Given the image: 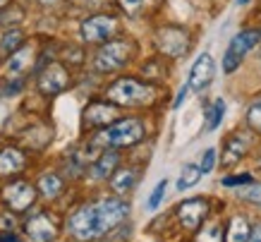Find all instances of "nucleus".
I'll return each mask as SVG.
<instances>
[{"label": "nucleus", "instance_id": "29", "mask_svg": "<svg viewBox=\"0 0 261 242\" xmlns=\"http://www.w3.org/2000/svg\"><path fill=\"white\" fill-rule=\"evenodd\" d=\"M187 91H190V89H187V86H182V89H180V94H177V99H175V106H173L175 110L180 108V106H182V101H185V99H187Z\"/></svg>", "mask_w": 261, "mask_h": 242}, {"label": "nucleus", "instance_id": "7", "mask_svg": "<svg viewBox=\"0 0 261 242\" xmlns=\"http://www.w3.org/2000/svg\"><path fill=\"white\" fill-rule=\"evenodd\" d=\"M118 29V22L113 17L106 15H96L89 17L87 22L82 24V39L89 41V43H101V41H108Z\"/></svg>", "mask_w": 261, "mask_h": 242}, {"label": "nucleus", "instance_id": "24", "mask_svg": "<svg viewBox=\"0 0 261 242\" xmlns=\"http://www.w3.org/2000/svg\"><path fill=\"white\" fill-rule=\"evenodd\" d=\"M235 192H238L240 199L261 204V185H256V182H245V185H242V187H238Z\"/></svg>", "mask_w": 261, "mask_h": 242}, {"label": "nucleus", "instance_id": "1", "mask_svg": "<svg viewBox=\"0 0 261 242\" xmlns=\"http://www.w3.org/2000/svg\"><path fill=\"white\" fill-rule=\"evenodd\" d=\"M129 213V206L120 199H103L98 204L84 206L70 219V230L77 240H94L115 228Z\"/></svg>", "mask_w": 261, "mask_h": 242}, {"label": "nucleus", "instance_id": "30", "mask_svg": "<svg viewBox=\"0 0 261 242\" xmlns=\"http://www.w3.org/2000/svg\"><path fill=\"white\" fill-rule=\"evenodd\" d=\"M247 242H261V226H256L252 233H249V240Z\"/></svg>", "mask_w": 261, "mask_h": 242}, {"label": "nucleus", "instance_id": "21", "mask_svg": "<svg viewBox=\"0 0 261 242\" xmlns=\"http://www.w3.org/2000/svg\"><path fill=\"white\" fill-rule=\"evenodd\" d=\"M22 41H24V36H22V32H19V29H12V32H8L5 36H3L0 53H3V55H12L17 48L22 46Z\"/></svg>", "mask_w": 261, "mask_h": 242}, {"label": "nucleus", "instance_id": "20", "mask_svg": "<svg viewBox=\"0 0 261 242\" xmlns=\"http://www.w3.org/2000/svg\"><path fill=\"white\" fill-rule=\"evenodd\" d=\"M249 223L245 219H232L228 228V235H225V242H247L249 240Z\"/></svg>", "mask_w": 261, "mask_h": 242}, {"label": "nucleus", "instance_id": "10", "mask_svg": "<svg viewBox=\"0 0 261 242\" xmlns=\"http://www.w3.org/2000/svg\"><path fill=\"white\" fill-rule=\"evenodd\" d=\"M206 213H208L206 199H187V202H182L180 209H177V216H180L182 226L190 228V230H197V228L201 226V221L206 219Z\"/></svg>", "mask_w": 261, "mask_h": 242}, {"label": "nucleus", "instance_id": "18", "mask_svg": "<svg viewBox=\"0 0 261 242\" xmlns=\"http://www.w3.org/2000/svg\"><path fill=\"white\" fill-rule=\"evenodd\" d=\"M199 180H201V168H199V165H194V163H187L185 168H182L180 178H177V189H180V192H185V189L194 187Z\"/></svg>", "mask_w": 261, "mask_h": 242}, {"label": "nucleus", "instance_id": "8", "mask_svg": "<svg viewBox=\"0 0 261 242\" xmlns=\"http://www.w3.org/2000/svg\"><path fill=\"white\" fill-rule=\"evenodd\" d=\"M156 43L163 53L173 55H185L187 53V48H190V36L182 32V29H173V27H168V29H161L159 36H156Z\"/></svg>", "mask_w": 261, "mask_h": 242}, {"label": "nucleus", "instance_id": "15", "mask_svg": "<svg viewBox=\"0 0 261 242\" xmlns=\"http://www.w3.org/2000/svg\"><path fill=\"white\" fill-rule=\"evenodd\" d=\"M113 117H115V108L103 106V103H94L84 113V123L87 125H106V123H111Z\"/></svg>", "mask_w": 261, "mask_h": 242}, {"label": "nucleus", "instance_id": "32", "mask_svg": "<svg viewBox=\"0 0 261 242\" xmlns=\"http://www.w3.org/2000/svg\"><path fill=\"white\" fill-rule=\"evenodd\" d=\"M0 242H17V240L12 237V235H3V237H0Z\"/></svg>", "mask_w": 261, "mask_h": 242}, {"label": "nucleus", "instance_id": "23", "mask_svg": "<svg viewBox=\"0 0 261 242\" xmlns=\"http://www.w3.org/2000/svg\"><path fill=\"white\" fill-rule=\"evenodd\" d=\"M135 187V173L132 171H120L115 178H113V189L115 192H127V189H132Z\"/></svg>", "mask_w": 261, "mask_h": 242}, {"label": "nucleus", "instance_id": "19", "mask_svg": "<svg viewBox=\"0 0 261 242\" xmlns=\"http://www.w3.org/2000/svg\"><path fill=\"white\" fill-rule=\"evenodd\" d=\"M223 117H225V101L223 99H216L211 103V108L206 110V132H214L216 127L223 123Z\"/></svg>", "mask_w": 261, "mask_h": 242}, {"label": "nucleus", "instance_id": "26", "mask_svg": "<svg viewBox=\"0 0 261 242\" xmlns=\"http://www.w3.org/2000/svg\"><path fill=\"white\" fill-rule=\"evenodd\" d=\"M216 165V149H206L204 156H201V163H199V168H201V175H206V173H211Z\"/></svg>", "mask_w": 261, "mask_h": 242}, {"label": "nucleus", "instance_id": "4", "mask_svg": "<svg viewBox=\"0 0 261 242\" xmlns=\"http://www.w3.org/2000/svg\"><path fill=\"white\" fill-rule=\"evenodd\" d=\"M149 96L151 89L139 84L137 79H120L108 89V99L120 106H137V103H144Z\"/></svg>", "mask_w": 261, "mask_h": 242}, {"label": "nucleus", "instance_id": "27", "mask_svg": "<svg viewBox=\"0 0 261 242\" xmlns=\"http://www.w3.org/2000/svg\"><path fill=\"white\" fill-rule=\"evenodd\" d=\"M247 123H249L254 130H259L261 132V103H256V106L249 108V113H247Z\"/></svg>", "mask_w": 261, "mask_h": 242}, {"label": "nucleus", "instance_id": "17", "mask_svg": "<svg viewBox=\"0 0 261 242\" xmlns=\"http://www.w3.org/2000/svg\"><path fill=\"white\" fill-rule=\"evenodd\" d=\"M245 144H247V141L242 139L240 134H235V137H230L228 144H225L223 163H235V161H240V158L245 156Z\"/></svg>", "mask_w": 261, "mask_h": 242}, {"label": "nucleus", "instance_id": "14", "mask_svg": "<svg viewBox=\"0 0 261 242\" xmlns=\"http://www.w3.org/2000/svg\"><path fill=\"white\" fill-rule=\"evenodd\" d=\"M24 168V156L17 149H3L0 151V175H12Z\"/></svg>", "mask_w": 261, "mask_h": 242}, {"label": "nucleus", "instance_id": "9", "mask_svg": "<svg viewBox=\"0 0 261 242\" xmlns=\"http://www.w3.org/2000/svg\"><path fill=\"white\" fill-rule=\"evenodd\" d=\"M67 84H70V75L60 63L48 65L39 77V89L43 94H60Z\"/></svg>", "mask_w": 261, "mask_h": 242}, {"label": "nucleus", "instance_id": "6", "mask_svg": "<svg viewBox=\"0 0 261 242\" xmlns=\"http://www.w3.org/2000/svg\"><path fill=\"white\" fill-rule=\"evenodd\" d=\"M214 77H216V60H214V55H211V53H201L197 60H194V65H192L187 89H190V91L201 94L206 86L214 82Z\"/></svg>", "mask_w": 261, "mask_h": 242}, {"label": "nucleus", "instance_id": "11", "mask_svg": "<svg viewBox=\"0 0 261 242\" xmlns=\"http://www.w3.org/2000/svg\"><path fill=\"white\" fill-rule=\"evenodd\" d=\"M3 197H5V202H8L10 209L24 211V209H29V206H32L36 192H34V187L32 185H27V182H12V185L5 187Z\"/></svg>", "mask_w": 261, "mask_h": 242}, {"label": "nucleus", "instance_id": "34", "mask_svg": "<svg viewBox=\"0 0 261 242\" xmlns=\"http://www.w3.org/2000/svg\"><path fill=\"white\" fill-rule=\"evenodd\" d=\"M41 3H46V5H50V3H56V0H41Z\"/></svg>", "mask_w": 261, "mask_h": 242}, {"label": "nucleus", "instance_id": "35", "mask_svg": "<svg viewBox=\"0 0 261 242\" xmlns=\"http://www.w3.org/2000/svg\"><path fill=\"white\" fill-rule=\"evenodd\" d=\"M5 3H8V0H0V5H5Z\"/></svg>", "mask_w": 261, "mask_h": 242}, {"label": "nucleus", "instance_id": "25", "mask_svg": "<svg viewBox=\"0 0 261 242\" xmlns=\"http://www.w3.org/2000/svg\"><path fill=\"white\" fill-rule=\"evenodd\" d=\"M166 189H168V180H161L159 185L153 187V192H151L146 209H149V211H156V209H159L161 202H163V197H166Z\"/></svg>", "mask_w": 261, "mask_h": 242}, {"label": "nucleus", "instance_id": "22", "mask_svg": "<svg viewBox=\"0 0 261 242\" xmlns=\"http://www.w3.org/2000/svg\"><path fill=\"white\" fill-rule=\"evenodd\" d=\"M39 187H41V195L43 197H58L60 195V189H63V180L58 178V175H43L39 182Z\"/></svg>", "mask_w": 261, "mask_h": 242}, {"label": "nucleus", "instance_id": "31", "mask_svg": "<svg viewBox=\"0 0 261 242\" xmlns=\"http://www.w3.org/2000/svg\"><path fill=\"white\" fill-rule=\"evenodd\" d=\"M120 3H122V5H125L127 10H135L137 5H139V3H142V0H120Z\"/></svg>", "mask_w": 261, "mask_h": 242}, {"label": "nucleus", "instance_id": "2", "mask_svg": "<svg viewBox=\"0 0 261 242\" xmlns=\"http://www.w3.org/2000/svg\"><path fill=\"white\" fill-rule=\"evenodd\" d=\"M261 41V32L259 29H247V32H240L238 36H232L228 51L223 55V72L225 75H232V72L240 67V63L245 60V55L252 51L256 43Z\"/></svg>", "mask_w": 261, "mask_h": 242}, {"label": "nucleus", "instance_id": "16", "mask_svg": "<svg viewBox=\"0 0 261 242\" xmlns=\"http://www.w3.org/2000/svg\"><path fill=\"white\" fill-rule=\"evenodd\" d=\"M115 165H118V154H115V151H108V154H103V156L94 163V171H91V175H94L96 180L108 178Z\"/></svg>", "mask_w": 261, "mask_h": 242}, {"label": "nucleus", "instance_id": "12", "mask_svg": "<svg viewBox=\"0 0 261 242\" xmlns=\"http://www.w3.org/2000/svg\"><path fill=\"white\" fill-rule=\"evenodd\" d=\"M27 235L32 242H53L58 235V228L46 213H39L27 223Z\"/></svg>", "mask_w": 261, "mask_h": 242}, {"label": "nucleus", "instance_id": "33", "mask_svg": "<svg viewBox=\"0 0 261 242\" xmlns=\"http://www.w3.org/2000/svg\"><path fill=\"white\" fill-rule=\"evenodd\" d=\"M247 3H249V0H238V5H247Z\"/></svg>", "mask_w": 261, "mask_h": 242}, {"label": "nucleus", "instance_id": "5", "mask_svg": "<svg viewBox=\"0 0 261 242\" xmlns=\"http://www.w3.org/2000/svg\"><path fill=\"white\" fill-rule=\"evenodd\" d=\"M129 58V46L125 41H113V43H106V46L96 53V60H94V67L96 72H113L122 67Z\"/></svg>", "mask_w": 261, "mask_h": 242}, {"label": "nucleus", "instance_id": "3", "mask_svg": "<svg viewBox=\"0 0 261 242\" xmlns=\"http://www.w3.org/2000/svg\"><path fill=\"white\" fill-rule=\"evenodd\" d=\"M142 137H144V125L139 120H120L108 130H103L96 137V141L111 144V147H129V144H137Z\"/></svg>", "mask_w": 261, "mask_h": 242}, {"label": "nucleus", "instance_id": "28", "mask_svg": "<svg viewBox=\"0 0 261 242\" xmlns=\"http://www.w3.org/2000/svg\"><path fill=\"white\" fill-rule=\"evenodd\" d=\"M245 182H252V178H249V175H232V178L223 180L225 187H230V185H245Z\"/></svg>", "mask_w": 261, "mask_h": 242}, {"label": "nucleus", "instance_id": "13", "mask_svg": "<svg viewBox=\"0 0 261 242\" xmlns=\"http://www.w3.org/2000/svg\"><path fill=\"white\" fill-rule=\"evenodd\" d=\"M32 60H34V53H32V48L27 46V48H17L15 53L10 55V60H8V65H5V75L8 77H19V75H24V72L29 70V65H32Z\"/></svg>", "mask_w": 261, "mask_h": 242}]
</instances>
